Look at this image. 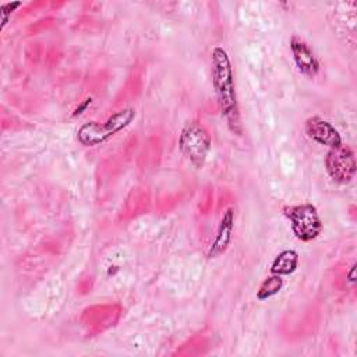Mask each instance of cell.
<instances>
[{
    "label": "cell",
    "instance_id": "obj_1",
    "mask_svg": "<svg viewBox=\"0 0 357 357\" xmlns=\"http://www.w3.org/2000/svg\"><path fill=\"white\" fill-rule=\"evenodd\" d=\"M211 81L216 96V103L230 132L241 135L243 126L236 92L234 71L229 53L216 46L211 52Z\"/></svg>",
    "mask_w": 357,
    "mask_h": 357
},
{
    "label": "cell",
    "instance_id": "obj_2",
    "mask_svg": "<svg viewBox=\"0 0 357 357\" xmlns=\"http://www.w3.org/2000/svg\"><path fill=\"white\" fill-rule=\"evenodd\" d=\"M135 119V109L123 107L110 114L105 121H86L77 131V139L82 146L92 148L102 145L112 137L126 130Z\"/></svg>",
    "mask_w": 357,
    "mask_h": 357
},
{
    "label": "cell",
    "instance_id": "obj_3",
    "mask_svg": "<svg viewBox=\"0 0 357 357\" xmlns=\"http://www.w3.org/2000/svg\"><path fill=\"white\" fill-rule=\"evenodd\" d=\"M211 148L212 137L202 123L190 120L181 127L178 134V149L195 169L204 167Z\"/></svg>",
    "mask_w": 357,
    "mask_h": 357
},
{
    "label": "cell",
    "instance_id": "obj_4",
    "mask_svg": "<svg viewBox=\"0 0 357 357\" xmlns=\"http://www.w3.org/2000/svg\"><path fill=\"white\" fill-rule=\"evenodd\" d=\"M283 215L290 222L294 237L303 243L314 241L322 233V219L317 206L311 202L286 205L283 208Z\"/></svg>",
    "mask_w": 357,
    "mask_h": 357
},
{
    "label": "cell",
    "instance_id": "obj_5",
    "mask_svg": "<svg viewBox=\"0 0 357 357\" xmlns=\"http://www.w3.org/2000/svg\"><path fill=\"white\" fill-rule=\"evenodd\" d=\"M325 170L335 183L349 184L357 172L353 149L344 142L339 146L329 148L325 155Z\"/></svg>",
    "mask_w": 357,
    "mask_h": 357
},
{
    "label": "cell",
    "instance_id": "obj_6",
    "mask_svg": "<svg viewBox=\"0 0 357 357\" xmlns=\"http://www.w3.org/2000/svg\"><path fill=\"white\" fill-rule=\"evenodd\" d=\"M304 131L311 141L328 148H335L343 144L339 130L321 116H310L304 123Z\"/></svg>",
    "mask_w": 357,
    "mask_h": 357
},
{
    "label": "cell",
    "instance_id": "obj_7",
    "mask_svg": "<svg viewBox=\"0 0 357 357\" xmlns=\"http://www.w3.org/2000/svg\"><path fill=\"white\" fill-rule=\"evenodd\" d=\"M290 52L293 61L298 70V73L307 78H314L319 73L321 63L311 49V46L297 35L290 38Z\"/></svg>",
    "mask_w": 357,
    "mask_h": 357
},
{
    "label": "cell",
    "instance_id": "obj_8",
    "mask_svg": "<svg viewBox=\"0 0 357 357\" xmlns=\"http://www.w3.org/2000/svg\"><path fill=\"white\" fill-rule=\"evenodd\" d=\"M234 220H236V216H234L233 208H226L222 218H220L219 226L216 229L215 238L211 243V245L208 248V252H206V257L209 259H215V258L220 257L222 254H225L227 251V248H229V245L231 244V240H233Z\"/></svg>",
    "mask_w": 357,
    "mask_h": 357
},
{
    "label": "cell",
    "instance_id": "obj_9",
    "mask_svg": "<svg viewBox=\"0 0 357 357\" xmlns=\"http://www.w3.org/2000/svg\"><path fill=\"white\" fill-rule=\"evenodd\" d=\"M300 264V255L296 250L291 248H286L283 251H280L279 254H276V257L273 258L271 266H269V272L273 275H279V276H290L293 275Z\"/></svg>",
    "mask_w": 357,
    "mask_h": 357
},
{
    "label": "cell",
    "instance_id": "obj_10",
    "mask_svg": "<svg viewBox=\"0 0 357 357\" xmlns=\"http://www.w3.org/2000/svg\"><path fill=\"white\" fill-rule=\"evenodd\" d=\"M284 286V279L283 276H279V275H273L271 273L269 276H266L258 290H257V300L259 301H266L269 298H272L273 296H276L278 293H280V290L283 289Z\"/></svg>",
    "mask_w": 357,
    "mask_h": 357
},
{
    "label": "cell",
    "instance_id": "obj_11",
    "mask_svg": "<svg viewBox=\"0 0 357 357\" xmlns=\"http://www.w3.org/2000/svg\"><path fill=\"white\" fill-rule=\"evenodd\" d=\"M91 102H92V98H88V99H85V102L82 103V105H79L75 110H74V113H73V116H77V114H81L82 112L81 110H85L86 109V106L88 105H91Z\"/></svg>",
    "mask_w": 357,
    "mask_h": 357
},
{
    "label": "cell",
    "instance_id": "obj_12",
    "mask_svg": "<svg viewBox=\"0 0 357 357\" xmlns=\"http://www.w3.org/2000/svg\"><path fill=\"white\" fill-rule=\"evenodd\" d=\"M347 280H349L350 283H354V280H356V264H353V265L349 268Z\"/></svg>",
    "mask_w": 357,
    "mask_h": 357
}]
</instances>
